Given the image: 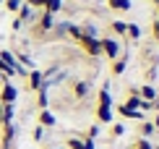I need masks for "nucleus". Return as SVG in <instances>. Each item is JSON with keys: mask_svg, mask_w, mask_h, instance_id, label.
<instances>
[{"mask_svg": "<svg viewBox=\"0 0 159 149\" xmlns=\"http://www.w3.org/2000/svg\"><path fill=\"white\" fill-rule=\"evenodd\" d=\"M123 71H125V58H117V60H112V73H115V76H120Z\"/></svg>", "mask_w": 159, "mask_h": 149, "instance_id": "obj_17", "label": "nucleus"}, {"mask_svg": "<svg viewBox=\"0 0 159 149\" xmlns=\"http://www.w3.org/2000/svg\"><path fill=\"white\" fill-rule=\"evenodd\" d=\"M5 8H8L11 13H16L18 8H21V0H5Z\"/></svg>", "mask_w": 159, "mask_h": 149, "instance_id": "obj_20", "label": "nucleus"}, {"mask_svg": "<svg viewBox=\"0 0 159 149\" xmlns=\"http://www.w3.org/2000/svg\"><path fill=\"white\" fill-rule=\"evenodd\" d=\"M26 5H31V8H34V5H37V8H42L44 0H26Z\"/></svg>", "mask_w": 159, "mask_h": 149, "instance_id": "obj_26", "label": "nucleus"}, {"mask_svg": "<svg viewBox=\"0 0 159 149\" xmlns=\"http://www.w3.org/2000/svg\"><path fill=\"white\" fill-rule=\"evenodd\" d=\"M110 29L115 31V34H125V31H128V24H125V21H112Z\"/></svg>", "mask_w": 159, "mask_h": 149, "instance_id": "obj_18", "label": "nucleus"}, {"mask_svg": "<svg viewBox=\"0 0 159 149\" xmlns=\"http://www.w3.org/2000/svg\"><path fill=\"white\" fill-rule=\"evenodd\" d=\"M52 24H55V18H52V13H47V11H44L42 21H39V29H42V31H47V29H52Z\"/></svg>", "mask_w": 159, "mask_h": 149, "instance_id": "obj_12", "label": "nucleus"}, {"mask_svg": "<svg viewBox=\"0 0 159 149\" xmlns=\"http://www.w3.org/2000/svg\"><path fill=\"white\" fill-rule=\"evenodd\" d=\"M94 136H99V126H91L89 133H86V139H94Z\"/></svg>", "mask_w": 159, "mask_h": 149, "instance_id": "obj_25", "label": "nucleus"}, {"mask_svg": "<svg viewBox=\"0 0 159 149\" xmlns=\"http://www.w3.org/2000/svg\"><path fill=\"white\" fill-rule=\"evenodd\" d=\"M86 92H89L86 81H73V94L76 97H86Z\"/></svg>", "mask_w": 159, "mask_h": 149, "instance_id": "obj_13", "label": "nucleus"}, {"mask_svg": "<svg viewBox=\"0 0 159 149\" xmlns=\"http://www.w3.org/2000/svg\"><path fill=\"white\" fill-rule=\"evenodd\" d=\"M37 123L42 126V128H52V126L57 123V120H55V115H52L50 110H39V118H37Z\"/></svg>", "mask_w": 159, "mask_h": 149, "instance_id": "obj_8", "label": "nucleus"}, {"mask_svg": "<svg viewBox=\"0 0 159 149\" xmlns=\"http://www.w3.org/2000/svg\"><path fill=\"white\" fill-rule=\"evenodd\" d=\"M138 97L146 99V102H154V99H157V92H154V86H141V89H138Z\"/></svg>", "mask_w": 159, "mask_h": 149, "instance_id": "obj_10", "label": "nucleus"}, {"mask_svg": "<svg viewBox=\"0 0 159 149\" xmlns=\"http://www.w3.org/2000/svg\"><path fill=\"white\" fill-rule=\"evenodd\" d=\"M151 123H154V128H157V131H159V113L154 115V120H151Z\"/></svg>", "mask_w": 159, "mask_h": 149, "instance_id": "obj_27", "label": "nucleus"}, {"mask_svg": "<svg viewBox=\"0 0 159 149\" xmlns=\"http://www.w3.org/2000/svg\"><path fill=\"white\" fill-rule=\"evenodd\" d=\"M0 115H3V105H0Z\"/></svg>", "mask_w": 159, "mask_h": 149, "instance_id": "obj_29", "label": "nucleus"}, {"mask_svg": "<svg viewBox=\"0 0 159 149\" xmlns=\"http://www.w3.org/2000/svg\"><path fill=\"white\" fill-rule=\"evenodd\" d=\"M125 34H128L130 39H136V42H138V39H141V26H136V24H128V31H125Z\"/></svg>", "mask_w": 159, "mask_h": 149, "instance_id": "obj_16", "label": "nucleus"}, {"mask_svg": "<svg viewBox=\"0 0 159 149\" xmlns=\"http://www.w3.org/2000/svg\"><path fill=\"white\" fill-rule=\"evenodd\" d=\"M44 84V73L39 68H31L29 73H26V86H29L31 92H39V86Z\"/></svg>", "mask_w": 159, "mask_h": 149, "instance_id": "obj_5", "label": "nucleus"}, {"mask_svg": "<svg viewBox=\"0 0 159 149\" xmlns=\"http://www.w3.org/2000/svg\"><path fill=\"white\" fill-rule=\"evenodd\" d=\"M117 113H120L123 118H130V120H138V123H141V120H143V110H130V107H125L123 102L117 105Z\"/></svg>", "mask_w": 159, "mask_h": 149, "instance_id": "obj_7", "label": "nucleus"}, {"mask_svg": "<svg viewBox=\"0 0 159 149\" xmlns=\"http://www.w3.org/2000/svg\"><path fill=\"white\" fill-rule=\"evenodd\" d=\"M3 79H5V76H3V73H0V81H3Z\"/></svg>", "mask_w": 159, "mask_h": 149, "instance_id": "obj_30", "label": "nucleus"}, {"mask_svg": "<svg viewBox=\"0 0 159 149\" xmlns=\"http://www.w3.org/2000/svg\"><path fill=\"white\" fill-rule=\"evenodd\" d=\"M44 8H47V13H57L63 8V0H44Z\"/></svg>", "mask_w": 159, "mask_h": 149, "instance_id": "obj_14", "label": "nucleus"}, {"mask_svg": "<svg viewBox=\"0 0 159 149\" xmlns=\"http://www.w3.org/2000/svg\"><path fill=\"white\" fill-rule=\"evenodd\" d=\"M154 131H157V128H154V123L143 118V120H141V126H138V133H141V139H149Z\"/></svg>", "mask_w": 159, "mask_h": 149, "instance_id": "obj_9", "label": "nucleus"}, {"mask_svg": "<svg viewBox=\"0 0 159 149\" xmlns=\"http://www.w3.org/2000/svg\"><path fill=\"white\" fill-rule=\"evenodd\" d=\"M68 144V149H97V144H94V139H78V136H73V139H68L65 141Z\"/></svg>", "mask_w": 159, "mask_h": 149, "instance_id": "obj_6", "label": "nucleus"}, {"mask_svg": "<svg viewBox=\"0 0 159 149\" xmlns=\"http://www.w3.org/2000/svg\"><path fill=\"white\" fill-rule=\"evenodd\" d=\"M99 42H102V55H107L110 60L120 58V42H117L115 37H104V39H99Z\"/></svg>", "mask_w": 159, "mask_h": 149, "instance_id": "obj_2", "label": "nucleus"}, {"mask_svg": "<svg viewBox=\"0 0 159 149\" xmlns=\"http://www.w3.org/2000/svg\"><path fill=\"white\" fill-rule=\"evenodd\" d=\"M78 42H81V47H84L86 52H89L91 58H99V55H102V42H99L97 37H86V34H84L81 39H78Z\"/></svg>", "mask_w": 159, "mask_h": 149, "instance_id": "obj_4", "label": "nucleus"}, {"mask_svg": "<svg viewBox=\"0 0 159 149\" xmlns=\"http://www.w3.org/2000/svg\"><path fill=\"white\" fill-rule=\"evenodd\" d=\"M97 120L99 123H112V97H110V84H104L97 92Z\"/></svg>", "mask_w": 159, "mask_h": 149, "instance_id": "obj_1", "label": "nucleus"}, {"mask_svg": "<svg viewBox=\"0 0 159 149\" xmlns=\"http://www.w3.org/2000/svg\"><path fill=\"white\" fill-rule=\"evenodd\" d=\"M18 21H31V5H21V8H18Z\"/></svg>", "mask_w": 159, "mask_h": 149, "instance_id": "obj_15", "label": "nucleus"}, {"mask_svg": "<svg viewBox=\"0 0 159 149\" xmlns=\"http://www.w3.org/2000/svg\"><path fill=\"white\" fill-rule=\"evenodd\" d=\"M110 8H115V11H130L133 5H130V0H110Z\"/></svg>", "mask_w": 159, "mask_h": 149, "instance_id": "obj_11", "label": "nucleus"}, {"mask_svg": "<svg viewBox=\"0 0 159 149\" xmlns=\"http://www.w3.org/2000/svg\"><path fill=\"white\" fill-rule=\"evenodd\" d=\"M42 133H44V131H42V126L37 123V126H34V131H31V139H34V141H42Z\"/></svg>", "mask_w": 159, "mask_h": 149, "instance_id": "obj_21", "label": "nucleus"}, {"mask_svg": "<svg viewBox=\"0 0 159 149\" xmlns=\"http://www.w3.org/2000/svg\"><path fill=\"white\" fill-rule=\"evenodd\" d=\"M44 149H57V147H44Z\"/></svg>", "mask_w": 159, "mask_h": 149, "instance_id": "obj_28", "label": "nucleus"}, {"mask_svg": "<svg viewBox=\"0 0 159 149\" xmlns=\"http://www.w3.org/2000/svg\"><path fill=\"white\" fill-rule=\"evenodd\" d=\"M133 149H154V144H151L149 139H138L136 144H133Z\"/></svg>", "mask_w": 159, "mask_h": 149, "instance_id": "obj_19", "label": "nucleus"}, {"mask_svg": "<svg viewBox=\"0 0 159 149\" xmlns=\"http://www.w3.org/2000/svg\"><path fill=\"white\" fill-rule=\"evenodd\" d=\"M151 37L159 42V18H154V24H151Z\"/></svg>", "mask_w": 159, "mask_h": 149, "instance_id": "obj_24", "label": "nucleus"}, {"mask_svg": "<svg viewBox=\"0 0 159 149\" xmlns=\"http://www.w3.org/2000/svg\"><path fill=\"white\" fill-rule=\"evenodd\" d=\"M18 97V89L13 86L11 79H3V92H0V105H13Z\"/></svg>", "mask_w": 159, "mask_h": 149, "instance_id": "obj_3", "label": "nucleus"}, {"mask_svg": "<svg viewBox=\"0 0 159 149\" xmlns=\"http://www.w3.org/2000/svg\"><path fill=\"white\" fill-rule=\"evenodd\" d=\"M0 73H3V76H5V79H13V71H11V68H8V65H5V63H3V60H0Z\"/></svg>", "mask_w": 159, "mask_h": 149, "instance_id": "obj_23", "label": "nucleus"}, {"mask_svg": "<svg viewBox=\"0 0 159 149\" xmlns=\"http://www.w3.org/2000/svg\"><path fill=\"white\" fill-rule=\"evenodd\" d=\"M123 133H125V126H123V123H115V126H112V136H123Z\"/></svg>", "mask_w": 159, "mask_h": 149, "instance_id": "obj_22", "label": "nucleus"}]
</instances>
